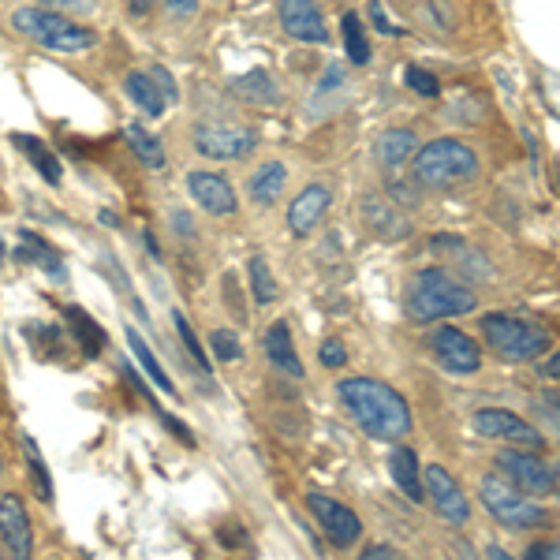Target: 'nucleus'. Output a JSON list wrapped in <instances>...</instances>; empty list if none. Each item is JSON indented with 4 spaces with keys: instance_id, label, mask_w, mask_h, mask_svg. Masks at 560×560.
<instances>
[{
    "instance_id": "a18cd8bd",
    "label": "nucleus",
    "mask_w": 560,
    "mask_h": 560,
    "mask_svg": "<svg viewBox=\"0 0 560 560\" xmlns=\"http://www.w3.org/2000/svg\"><path fill=\"white\" fill-rule=\"evenodd\" d=\"M486 557H490V560H516V557H508L501 546H490V549H486Z\"/></svg>"
},
{
    "instance_id": "a19ab883",
    "label": "nucleus",
    "mask_w": 560,
    "mask_h": 560,
    "mask_svg": "<svg viewBox=\"0 0 560 560\" xmlns=\"http://www.w3.org/2000/svg\"><path fill=\"white\" fill-rule=\"evenodd\" d=\"M359 560H396V553L389 546H370Z\"/></svg>"
},
{
    "instance_id": "bb28decb",
    "label": "nucleus",
    "mask_w": 560,
    "mask_h": 560,
    "mask_svg": "<svg viewBox=\"0 0 560 560\" xmlns=\"http://www.w3.org/2000/svg\"><path fill=\"white\" fill-rule=\"evenodd\" d=\"M284 180H288V168L280 165V161H269V165H262L251 176V198L258 206L277 202V195L284 191Z\"/></svg>"
},
{
    "instance_id": "cd10ccee",
    "label": "nucleus",
    "mask_w": 560,
    "mask_h": 560,
    "mask_svg": "<svg viewBox=\"0 0 560 560\" xmlns=\"http://www.w3.org/2000/svg\"><path fill=\"white\" fill-rule=\"evenodd\" d=\"M127 348L135 351V359L142 363V370L150 374V381H154L157 389L165 392V396H176V385H172V378H168L165 370H161V363L154 359V351L146 348V340H142V336L135 333V329H127Z\"/></svg>"
},
{
    "instance_id": "4c0bfd02",
    "label": "nucleus",
    "mask_w": 560,
    "mask_h": 560,
    "mask_svg": "<svg viewBox=\"0 0 560 560\" xmlns=\"http://www.w3.org/2000/svg\"><path fill=\"white\" fill-rule=\"evenodd\" d=\"M150 79H154L157 90H161V94H165V101L172 105V101H176V83H172V75H168L165 68H154V71H150Z\"/></svg>"
},
{
    "instance_id": "58836bf2",
    "label": "nucleus",
    "mask_w": 560,
    "mask_h": 560,
    "mask_svg": "<svg viewBox=\"0 0 560 560\" xmlns=\"http://www.w3.org/2000/svg\"><path fill=\"white\" fill-rule=\"evenodd\" d=\"M527 560H560L557 542H534V546L527 549Z\"/></svg>"
},
{
    "instance_id": "c9c22d12",
    "label": "nucleus",
    "mask_w": 560,
    "mask_h": 560,
    "mask_svg": "<svg viewBox=\"0 0 560 560\" xmlns=\"http://www.w3.org/2000/svg\"><path fill=\"white\" fill-rule=\"evenodd\" d=\"M344 75H348V68H344V64H329V68H325V83L318 86V101H325V94H329V90H333V86H340L344 83Z\"/></svg>"
},
{
    "instance_id": "a211bd4d",
    "label": "nucleus",
    "mask_w": 560,
    "mask_h": 560,
    "mask_svg": "<svg viewBox=\"0 0 560 560\" xmlns=\"http://www.w3.org/2000/svg\"><path fill=\"white\" fill-rule=\"evenodd\" d=\"M262 348H266V359L277 366L280 374H288V378H303L307 370L299 363V355H295V344H292V329L284 322L269 325L266 329V340H262Z\"/></svg>"
},
{
    "instance_id": "7c9ffc66",
    "label": "nucleus",
    "mask_w": 560,
    "mask_h": 560,
    "mask_svg": "<svg viewBox=\"0 0 560 560\" xmlns=\"http://www.w3.org/2000/svg\"><path fill=\"white\" fill-rule=\"evenodd\" d=\"M344 42H348V56H351V64H370V42H366V34H363V23H359V15L348 12L344 15Z\"/></svg>"
},
{
    "instance_id": "4468645a",
    "label": "nucleus",
    "mask_w": 560,
    "mask_h": 560,
    "mask_svg": "<svg viewBox=\"0 0 560 560\" xmlns=\"http://www.w3.org/2000/svg\"><path fill=\"white\" fill-rule=\"evenodd\" d=\"M280 27L292 34L295 42H310V45H325L329 42V27L322 19V8L314 0H280Z\"/></svg>"
},
{
    "instance_id": "6ab92c4d",
    "label": "nucleus",
    "mask_w": 560,
    "mask_h": 560,
    "mask_svg": "<svg viewBox=\"0 0 560 560\" xmlns=\"http://www.w3.org/2000/svg\"><path fill=\"white\" fill-rule=\"evenodd\" d=\"M419 150V139H415V131H407V127H392L378 139V161L389 168H400L404 161H411Z\"/></svg>"
},
{
    "instance_id": "c756f323",
    "label": "nucleus",
    "mask_w": 560,
    "mask_h": 560,
    "mask_svg": "<svg viewBox=\"0 0 560 560\" xmlns=\"http://www.w3.org/2000/svg\"><path fill=\"white\" fill-rule=\"evenodd\" d=\"M23 452H27V467H30L34 486H38V497H42V501H53V478H49V467H45L42 448L34 445V437L30 434H23Z\"/></svg>"
},
{
    "instance_id": "473e14b6",
    "label": "nucleus",
    "mask_w": 560,
    "mask_h": 560,
    "mask_svg": "<svg viewBox=\"0 0 560 560\" xmlns=\"http://www.w3.org/2000/svg\"><path fill=\"white\" fill-rule=\"evenodd\" d=\"M210 351L217 355V359H221V363H232V359H239V355H243L236 333H228V329H213V333H210Z\"/></svg>"
},
{
    "instance_id": "423d86ee",
    "label": "nucleus",
    "mask_w": 560,
    "mask_h": 560,
    "mask_svg": "<svg viewBox=\"0 0 560 560\" xmlns=\"http://www.w3.org/2000/svg\"><path fill=\"white\" fill-rule=\"evenodd\" d=\"M486 512H490L497 523L512 527V531H534V527H546L549 512L542 504H534L527 493H519L516 486H508L501 475H486L482 478V490H478Z\"/></svg>"
},
{
    "instance_id": "393cba45",
    "label": "nucleus",
    "mask_w": 560,
    "mask_h": 560,
    "mask_svg": "<svg viewBox=\"0 0 560 560\" xmlns=\"http://www.w3.org/2000/svg\"><path fill=\"white\" fill-rule=\"evenodd\" d=\"M232 86H236V94H243V98L254 101V105H277L280 101V90L266 68H254V71H247V75H239Z\"/></svg>"
},
{
    "instance_id": "39448f33",
    "label": "nucleus",
    "mask_w": 560,
    "mask_h": 560,
    "mask_svg": "<svg viewBox=\"0 0 560 560\" xmlns=\"http://www.w3.org/2000/svg\"><path fill=\"white\" fill-rule=\"evenodd\" d=\"M478 176V154L460 139H437L415 154V180L422 187H456Z\"/></svg>"
},
{
    "instance_id": "6e6552de",
    "label": "nucleus",
    "mask_w": 560,
    "mask_h": 560,
    "mask_svg": "<svg viewBox=\"0 0 560 560\" xmlns=\"http://www.w3.org/2000/svg\"><path fill=\"white\" fill-rule=\"evenodd\" d=\"M307 508L310 516L318 519V527L322 534L333 542L336 549H348L359 542V534H363V523L359 516L351 512L344 501H336V497H325V493H307Z\"/></svg>"
},
{
    "instance_id": "e433bc0d",
    "label": "nucleus",
    "mask_w": 560,
    "mask_h": 560,
    "mask_svg": "<svg viewBox=\"0 0 560 560\" xmlns=\"http://www.w3.org/2000/svg\"><path fill=\"white\" fill-rule=\"evenodd\" d=\"M370 23H374L381 34H404V27H396V23L385 19V12H381V0H370Z\"/></svg>"
},
{
    "instance_id": "f03ea898",
    "label": "nucleus",
    "mask_w": 560,
    "mask_h": 560,
    "mask_svg": "<svg viewBox=\"0 0 560 560\" xmlns=\"http://www.w3.org/2000/svg\"><path fill=\"white\" fill-rule=\"evenodd\" d=\"M404 307L411 322H441L478 310V295L445 269H422L407 288Z\"/></svg>"
},
{
    "instance_id": "c03bdc74",
    "label": "nucleus",
    "mask_w": 560,
    "mask_h": 560,
    "mask_svg": "<svg viewBox=\"0 0 560 560\" xmlns=\"http://www.w3.org/2000/svg\"><path fill=\"white\" fill-rule=\"evenodd\" d=\"M98 217H101V224H105V228H120V217H116L112 210H101Z\"/></svg>"
},
{
    "instance_id": "7ed1b4c3",
    "label": "nucleus",
    "mask_w": 560,
    "mask_h": 560,
    "mask_svg": "<svg viewBox=\"0 0 560 560\" xmlns=\"http://www.w3.org/2000/svg\"><path fill=\"white\" fill-rule=\"evenodd\" d=\"M12 27L42 49H53V53H83L90 45H98V34L90 27L71 23L56 12H42V8H19L12 15Z\"/></svg>"
},
{
    "instance_id": "2f4dec72",
    "label": "nucleus",
    "mask_w": 560,
    "mask_h": 560,
    "mask_svg": "<svg viewBox=\"0 0 560 560\" xmlns=\"http://www.w3.org/2000/svg\"><path fill=\"white\" fill-rule=\"evenodd\" d=\"M172 322H176V333H180V340H183V348H187V355L195 359V366L202 370V374H210V355L202 351V344H198V336H195V329H191V322L183 318V310H176V314H172Z\"/></svg>"
},
{
    "instance_id": "b1692460",
    "label": "nucleus",
    "mask_w": 560,
    "mask_h": 560,
    "mask_svg": "<svg viewBox=\"0 0 560 560\" xmlns=\"http://www.w3.org/2000/svg\"><path fill=\"white\" fill-rule=\"evenodd\" d=\"M124 142L146 168H165V146H161V139H157L154 131H146L142 124H127Z\"/></svg>"
},
{
    "instance_id": "9b49d317",
    "label": "nucleus",
    "mask_w": 560,
    "mask_h": 560,
    "mask_svg": "<svg viewBox=\"0 0 560 560\" xmlns=\"http://www.w3.org/2000/svg\"><path fill=\"white\" fill-rule=\"evenodd\" d=\"M422 493H430V501H434V508L441 512L445 523L467 527V519H471L467 493L460 490V482L448 475L441 463H430V467H426V475H422Z\"/></svg>"
},
{
    "instance_id": "c85d7f7f",
    "label": "nucleus",
    "mask_w": 560,
    "mask_h": 560,
    "mask_svg": "<svg viewBox=\"0 0 560 560\" xmlns=\"http://www.w3.org/2000/svg\"><path fill=\"white\" fill-rule=\"evenodd\" d=\"M247 277H251L254 303H258V307H269V303L277 299V280H273V273H269V262L262 258V254H254V258H251Z\"/></svg>"
},
{
    "instance_id": "412c9836",
    "label": "nucleus",
    "mask_w": 560,
    "mask_h": 560,
    "mask_svg": "<svg viewBox=\"0 0 560 560\" xmlns=\"http://www.w3.org/2000/svg\"><path fill=\"white\" fill-rule=\"evenodd\" d=\"M363 217H366V224H370V228H374L378 236H385V239H404L407 232H411V224H407L396 210H389V206H385L378 195L366 198V202H363Z\"/></svg>"
},
{
    "instance_id": "49530a36",
    "label": "nucleus",
    "mask_w": 560,
    "mask_h": 560,
    "mask_svg": "<svg viewBox=\"0 0 560 560\" xmlns=\"http://www.w3.org/2000/svg\"><path fill=\"white\" fill-rule=\"evenodd\" d=\"M0 262H4V243H0Z\"/></svg>"
},
{
    "instance_id": "1a4fd4ad",
    "label": "nucleus",
    "mask_w": 560,
    "mask_h": 560,
    "mask_svg": "<svg viewBox=\"0 0 560 560\" xmlns=\"http://www.w3.org/2000/svg\"><path fill=\"white\" fill-rule=\"evenodd\" d=\"M0 549L4 560H34V527L19 493L0 497Z\"/></svg>"
},
{
    "instance_id": "de8ad7c7",
    "label": "nucleus",
    "mask_w": 560,
    "mask_h": 560,
    "mask_svg": "<svg viewBox=\"0 0 560 560\" xmlns=\"http://www.w3.org/2000/svg\"><path fill=\"white\" fill-rule=\"evenodd\" d=\"M0 467H4V463H0Z\"/></svg>"
},
{
    "instance_id": "9d476101",
    "label": "nucleus",
    "mask_w": 560,
    "mask_h": 560,
    "mask_svg": "<svg viewBox=\"0 0 560 560\" xmlns=\"http://www.w3.org/2000/svg\"><path fill=\"white\" fill-rule=\"evenodd\" d=\"M430 351H434V359L445 366L448 374H475L478 366H482V351L478 344L471 340L467 333H460L456 325H437L434 333H430Z\"/></svg>"
},
{
    "instance_id": "2eb2a0df",
    "label": "nucleus",
    "mask_w": 560,
    "mask_h": 560,
    "mask_svg": "<svg viewBox=\"0 0 560 560\" xmlns=\"http://www.w3.org/2000/svg\"><path fill=\"white\" fill-rule=\"evenodd\" d=\"M187 191L195 198L198 206L213 217H232L236 213V191H232V183L217 176V172H191L187 176Z\"/></svg>"
},
{
    "instance_id": "f704fd0d",
    "label": "nucleus",
    "mask_w": 560,
    "mask_h": 560,
    "mask_svg": "<svg viewBox=\"0 0 560 560\" xmlns=\"http://www.w3.org/2000/svg\"><path fill=\"white\" fill-rule=\"evenodd\" d=\"M318 359H322V366L336 370V366H344V359H348V351H344V344H340V340H325L322 348H318Z\"/></svg>"
},
{
    "instance_id": "5701e85b",
    "label": "nucleus",
    "mask_w": 560,
    "mask_h": 560,
    "mask_svg": "<svg viewBox=\"0 0 560 560\" xmlns=\"http://www.w3.org/2000/svg\"><path fill=\"white\" fill-rule=\"evenodd\" d=\"M64 322H68L71 336L83 344L86 355H101V351H105V329H101L83 307H64Z\"/></svg>"
},
{
    "instance_id": "4be33fe9",
    "label": "nucleus",
    "mask_w": 560,
    "mask_h": 560,
    "mask_svg": "<svg viewBox=\"0 0 560 560\" xmlns=\"http://www.w3.org/2000/svg\"><path fill=\"white\" fill-rule=\"evenodd\" d=\"M124 90H127V98L135 101L146 116H161V112L168 109V101H165V94L157 90V83L146 75V71H131L124 79Z\"/></svg>"
},
{
    "instance_id": "aec40b11",
    "label": "nucleus",
    "mask_w": 560,
    "mask_h": 560,
    "mask_svg": "<svg viewBox=\"0 0 560 560\" xmlns=\"http://www.w3.org/2000/svg\"><path fill=\"white\" fill-rule=\"evenodd\" d=\"M19 247H23V251H19V258H27V262H34L38 269H45V273H49L53 280L68 277V269H64V262H60V254H56L53 247L45 243V239L34 236V232H27V228H23V232H19Z\"/></svg>"
},
{
    "instance_id": "0eeeda50",
    "label": "nucleus",
    "mask_w": 560,
    "mask_h": 560,
    "mask_svg": "<svg viewBox=\"0 0 560 560\" xmlns=\"http://www.w3.org/2000/svg\"><path fill=\"white\" fill-rule=\"evenodd\" d=\"M497 471L508 486H516L527 497H553L557 493V467L546 456H534L523 448H504V452H497Z\"/></svg>"
},
{
    "instance_id": "f3484780",
    "label": "nucleus",
    "mask_w": 560,
    "mask_h": 560,
    "mask_svg": "<svg viewBox=\"0 0 560 560\" xmlns=\"http://www.w3.org/2000/svg\"><path fill=\"white\" fill-rule=\"evenodd\" d=\"M389 475H392V482H396V490L404 493L407 501H415V504L426 501V493H422V467H419V456H415V448H407V445L392 448Z\"/></svg>"
},
{
    "instance_id": "dca6fc26",
    "label": "nucleus",
    "mask_w": 560,
    "mask_h": 560,
    "mask_svg": "<svg viewBox=\"0 0 560 560\" xmlns=\"http://www.w3.org/2000/svg\"><path fill=\"white\" fill-rule=\"evenodd\" d=\"M329 187L325 183H310L303 195L292 202V210H288V228H292L295 236H307L314 232V224L322 221V213L329 210Z\"/></svg>"
},
{
    "instance_id": "ddd939ff",
    "label": "nucleus",
    "mask_w": 560,
    "mask_h": 560,
    "mask_svg": "<svg viewBox=\"0 0 560 560\" xmlns=\"http://www.w3.org/2000/svg\"><path fill=\"white\" fill-rule=\"evenodd\" d=\"M475 430L482 437H501V441H512V445H523V448L546 445V437L538 434L531 422L512 415V411H504V407H482V411H475Z\"/></svg>"
},
{
    "instance_id": "79ce46f5",
    "label": "nucleus",
    "mask_w": 560,
    "mask_h": 560,
    "mask_svg": "<svg viewBox=\"0 0 560 560\" xmlns=\"http://www.w3.org/2000/svg\"><path fill=\"white\" fill-rule=\"evenodd\" d=\"M38 4H56V8H90V0H38Z\"/></svg>"
},
{
    "instance_id": "ea45409f",
    "label": "nucleus",
    "mask_w": 560,
    "mask_h": 560,
    "mask_svg": "<svg viewBox=\"0 0 560 560\" xmlns=\"http://www.w3.org/2000/svg\"><path fill=\"white\" fill-rule=\"evenodd\" d=\"M165 4L176 19H191V15L198 12V0H165Z\"/></svg>"
},
{
    "instance_id": "f8f14e48",
    "label": "nucleus",
    "mask_w": 560,
    "mask_h": 560,
    "mask_svg": "<svg viewBox=\"0 0 560 560\" xmlns=\"http://www.w3.org/2000/svg\"><path fill=\"white\" fill-rule=\"evenodd\" d=\"M258 146V135L251 127H217L206 124L195 131V150L202 157H213V161H236V157H247Z\"/></svg>"
},
{
    "instance_id": "72a5a7b5",
    "label": "nucleus",
    "mask_w": 560,
    "mask_h": 560,
    "mask_svg": "<svg viewBox=\"0 0 560 560\" xmlns=\"http://www.w3.org/2000/svg\"><path fill=\"white\" fill-rule=\"evenodd\" d=\"M407 86H411L419 98H437V94H441V83L422 68H407Z\"/></svg>"
},
{
    "instance_id": "f257e3e1",
    "label": "nucleus",
    "mask_w": 560,
    "mask_h": 560,
    "mask_svg": "<svg viewBox=\"0 0 560 560\" xmlns=\"http://www.w3.org/2000/svg\"><path fill=\"white\" fill-rule=\"evenodd\" d=\"M340 404L348 407L359 430L378 441H396L411 434V407L400 392L378 378H344L336 385Z\"/></svg>"
},
{
    "instance_id": "a878e982",
    "label": "nucleus",
    "mask_w": 560,
    "mask_h": 560,
    "mask_svg": "<svg viewBox=\"0 0 560 560\" xmlns=\"http://www.w3.org/2000/svg\"><path fill=\"white\" fill-rule=\"evenodd\" d=\"M12 142L23 150V154L30 157V165L42 172L49 183H60V176H64V168H60V161H56V154L45 146L42 139H34V135H12Z\"/></svg>"
},
{
    "instance_id": "20e7f679",
    "label": "nucleus",
    "mask_w": 560,
    "mask_h": 560,
    "mask_svg": "<svg viewBox=\"0 0 560 560\" xmlns=\"http://www.w3.org/2000/svg\"><path fill=\"white\" fill-rule=\"evenodd\" d=\"M482 336L504 363H531L549 348L546 325L516 318V314H486L482 318Z\"/></svg>"
},
{
    "instance_id": "37998d69",
    "label": "nucleus",
    "mask_w": 560,
    "mask_h": 560,
    "mask_svg": "<svg viewBox=\"0 0 560 560\" xmlns=\"http://www.w3.org/2000/svg\"><path fill=\"white\" fill-rule=\"evenodd\" d=\"M557 366H560V355L553 351V355H549V363H542V378H546V374L549 378H557Z\"/></svg>"
}]
</instances>
